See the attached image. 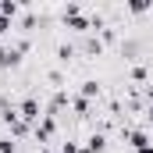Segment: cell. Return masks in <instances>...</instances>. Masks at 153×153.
I'll list each match as a JSON object with an SVG mask.
<instances>
[{
    "label": "cell",
    "instance_id": "cell-1",
    "mask_svg": "<svg viewBox=\"0 0 153 153\" xmlns=\"http://www.w3.org/2000/svg\"><path fill=\"white\" fill-rule=\"evenodd\" d=\"M135 153H153V143H150V146H143V150H135Z\"/></svg>",
    "mask_w": 153,
    "mask_h": 153
}]
</instances>
